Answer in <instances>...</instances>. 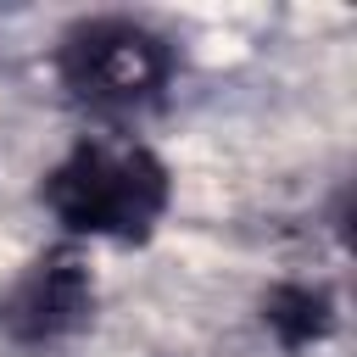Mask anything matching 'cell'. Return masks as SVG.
<instances>
[{
  "mask_svg": "<svg viewBox=\"0 0 357 357\" xmlns=\"http://www.w3.org/2000/svg\"><path fill=\"white\" fill-rule=\"evenodd\" d=\"M89 312V279L73 251H50L33 262V273L6 301V329L17 340H56Z\"/></svg>",
  "mask_w": 357,
  "mask_h": 357,
  "instance_id": "cell-3",
  "label": "cell"
},
{
  "mask_svg": "<svg viewBox=\"0 0 357 357\" xmlns=\"http://www.w3.org/2000/svg\"><path fill=\"white\" fill-rule=\"evenodd\" d=\"M167 73H173L167 45L128 17H95L61 39V84L78 106L100 117H128L156 106Z\"/></svg>",
  "mask_w": 357,
  "mask_h": 357,
  "instance_id": "cell-2",
  "label": "cell"
},
{
  "mask_svg": "<svg viewBox=\"0 0 357 357\" xmlns=\"http://www.w3.org/2000/svg\"><path fill=\"white\" fill-rule=\"evenodd\" d=\"M45 206L73 234H106V240H145L156 218L167 212V167L134 145V139H84L73 145L50 178Z\"/></svg>",
  "mask_w": 357,
  "mask_h": 357,
  "instance_id": "cell-1",
  "label": "cell"
}]
</instances>
